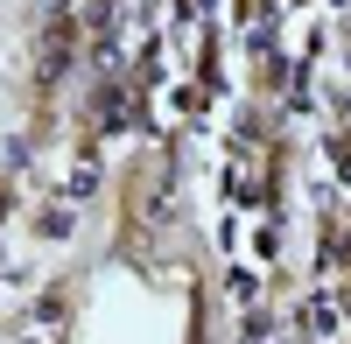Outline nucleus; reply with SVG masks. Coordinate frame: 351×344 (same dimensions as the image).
I'll return each instance as SVG.
<instances>
[{"label": "nucleus", "mask_w": 351, "mask_h": 344, "mask_svg": "<svg viewBox=\"0 0 351 344\" xmlns=\"http://www.w3.org/2000/svg\"><path fill=\"white\" fill-rule=\"evenodd\" d=\"M99 112H106V120H127L134 106H127V92H120V84H112V92H99Z\"/></svg>", "instance_id": "1"}]
</instances>
